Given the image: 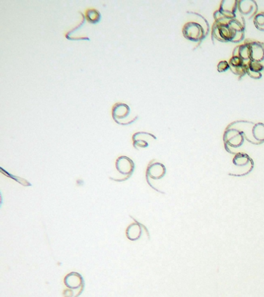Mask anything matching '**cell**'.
<instances>
[{"label":"cell","instance_id":"obj_20","mask_svg":"<svg viewBox=\"0 0 264 297\" xmlns=\"http://www.w3.org/2000/svg\"><path fill=\"white\" fill-rule=\"evenodd\" d=\"M217 69H218V72H225L226 70L230 69L229 62L226 61V60H222V61L219 62L218 63V66H217Z\"/></svg>","mask_w":264,"mask_h":297},{"label":"cell","instance_id":"obj_9","mask_svg":"<svg viewBox=\"0 0 264 297\" xmlns=\"http://www.w3.org/2000/svg\"><path fill=\"white\" fill-rule=\"evenodd\" d=\"M246 41L250 45V60L253 61L264 62V43L250 39H247Z\"/></svg>","mask_w":264,"mask_h":297},{"label":"cell","instance_id":"obj_10","mask_svg":"<svg viewBox=\"0 0 264 297\" xmlns=\"http://www.w3.org/2000/svg\"><path fill=\"white\" fill-rule=\"evenodd\" d=\"M166 174V167L164 164L159 162H155L152 160L151 162L148 165L146 169V180L149 179H161Z\"/></svg>","mask_w":264,"mask_h":297},{"label":"cell","instance_id":"obj_3","mask_svg":"<svg viewBox=\"0 0 264 297\" xmlns=\"http://www.w3.org/2000/svg\"><path fill=\"white\" fill-rule=\"evenodd\" d=\"M240 17L241 16L238 12L237 0H223L221 2L219 9L214 12L215 21H230L232 19Z\"/></svg>","mask_w":264,"mask_h":297},{"label":"cell","instance_id":"obj_1","mask_svg":"<svg viewBox=\"0 0 264 297\" xmlns=\"http://www.w3.org/2000/svg\"><path fill=\"white\" fill-rule=\"evenodd\" d=\"M245 20L242 17L230 21H215L212 27V38L222 43L239 44L244 40Z\"/></svg>","mask_w":264,"mask_h":297},{"label":"cell","instance_id":"obj_16","mask_svg":"<svg viewBox=\"0 0 264 297\" xmlns=\"http://www.w3.org/2000/svg\"><path fill=\"white\" fill-rule=\"evenodd\" d=\"M264 143V124H255L253 127L251 143L261 144Z\"/></svg>","mask_w":264,"mask_h":297},{"label":"cell","instance_id":"obj_15","mask_svg":"<svg viewBox=\"0 0 264 297\" xmlns=\"http://www.w3.org/2000/svg\"><path fill=\"white\" fill-rule=\"evenodd\" d=\"M143 230L146 231L144 226L135 221V223H132L127 228L126 234H127V237L128 238L129 240L132 241H137L142 236Z\"/></svg>","mask_w":264,"mask_h":297},{"label":"cell","instance_id":"obj_2","mask_svg":"<svg viewBox=\"0 0 264 297\" xmlns=\"http://www.w3.org/2000/svg\"><path fill=\"white\" fill-rule=\"evenodd\" d=\"M209 31L208 22L201 15L196 21H190L185 23L182 29L184 37L195 43H200L207 37Z\"/></svg>","mask_w":264,"mask_h":297},{"label":"cell","instance_id":"obj_13","mask_svg":"<svg viewBox=\"0 0 264 297\" xmlns=\"http://www.w3.org/2000/svg\"><path fill=\"white\" fill-rule=\"evenodd\" d=\"M233 163L236 167H240L241 169L244 168L247 174L250 171H252L253 168H254V164L252 159L250 158L246 153H236L233 158Z\"/></svg>","mask_w":264,"mask_h":297},{"label":"cell","instance_id":"obj_4","mask_svg":"<svg viewBox=\"0 0 264 297\" xmlns=\"http://www.w3.org/2000/svg\"><path fill=\"white\" fill-rule=\"evenodd\" d=\"M245 135L240 128L230 125L224 134V143L225 150L229 153H233V149L236 150L244 143Z\"/></svg>","mask_w":264,"mask_h":297},{"label":"cell","instance_id":"obj_6","mask_svg":"<svg viewBox=\"0 0 264 297\" xmlns=\"http://www.w3.org/2000/svg\"><path fill=\"white\" fill-rule=\"evenodd\" d=\"M65 284L69 290H66L65 293H68L66 297H76L74 292H78L80 294L82 293L84 288V280L82 276L78 273H70L65 278Z\"/></svg>","mask_w":264,"mask_h":297},{"label":"cell","instance_id":"obj_18","mask_svg":"<svg viewBox=\"0 0 264 297\" xmlns=\"http://www.w3.org/2000/svg\"><path fill=\"white\" fill-rule=\"evenodd\" d=\"M85 19L91 24H97L100 22L102 16L99 11L95 9H88L85 12Z\"/></svg>","mask_w":264,"mask_h":297},{"label":"cell","instance_id":"obj_7","mask_svg":"<svg viewBox=\"0 0 264 297\" xmlns=\"http://www.w3.org/2000/svg\"><path fill=\"white\" fill-rule=\"evenodd\" d=\"M258 10V5L254 0H240L238 1V12L243 19H250L255 17Z\"/></svg>","mask_w":264,"mask_h":297},{"label":"cell","instance_id":"obj_5","mask_svg":"<svg viewBox=\"0 0 264 297\" xmlns=\"http://www.w3.org/2000/svg\"><path fill=\"white\" fill-rule=\"evenodd\" d=\"M112 116L113 120L122 125H131L138 119L137 116L135 119H130L131 108L125 103H116L112 110Z\"/></svg>","mask_w":264,"mask_h":297},{"label":"cell","instance_id":"obj_19","mask_svg":"<svg viewBox=\"0 0 264 297\" xmlns=\"http://www.w3.org/2000/svg\"><path fill=\"white\" fill-rule=\"evenodd\" d=\"M254 25L257 30L264 32V12H260L256 15L254 19Z\"/></svg>","mask_w":264,"mask_h":297},{"label":"cell","instance_id":"obj_12","mask_svg":"<svg viewBox=\"0 0 264 297\" xmlns=\"http://www.w3.org/2000/svg\"><path fill=\"white\" fill-rule=\"evenodd\" d=\"M229 63L231 71L238 76L240 79L247 74V63L242 60L241 58L233 56L230 58Z\"/></svg>","mask_w":264,"mask_h":297},{"label":"cell","instance_id":"obj_11","mask_svg":"<svg viewBox=\"0 0 264 297\" xmlns=\"http://www.w3.org/2000/svg\"><path fill=\"white\" fill-rule=\"evenodd\" d=\"M150 139H157L155 135L146 132H138L132 135V145L136 150L145 149L149 146Z\"/></svg>","mask_w":264,"mask_h":297},{"label":"cell","instance_id":"obj_14","mask_svg":"<svg viewBox=\"0 0 264 297\" xmlns=\"http://www.w3.org/2000/svg\"><path fill=\"white\" fill-rule=\"evenodd\" d=\"M264 73V62L250 60L247 63V74L254 79H261Z\"/></svg>","mask_w":264,"mask_h":297},{"label":"cell","instance_id":"obj_17","mask_svg":"<svg viewBox=\"0 0 264 297\" xmlns=\"http://www.w3.org/2000/svg\"><path fill=\"white\" fill-rule=\"evenodd\" d=\"M233 56L241 58L242 60L248 63L250 61V45L247 41L244 44L236 47L233 51Z\"/></svg>","mask_w":264,"mask_h":297},{"label":"cell","instance_id":"obj_8","mask_svg":"<svg viewBox=\"0 0 264 297\" xmlns=\"http://www.w3.org/2000/svg\"><path fill=\"white\" fill-rule=\"evenodd\" d=\"M116 167L117 171L124 176V180H127L132 176L135 169V164L131 158L122 156L117 159Z\"/></svg>","mask_w":264,"mask_h":297}]
</instances>
